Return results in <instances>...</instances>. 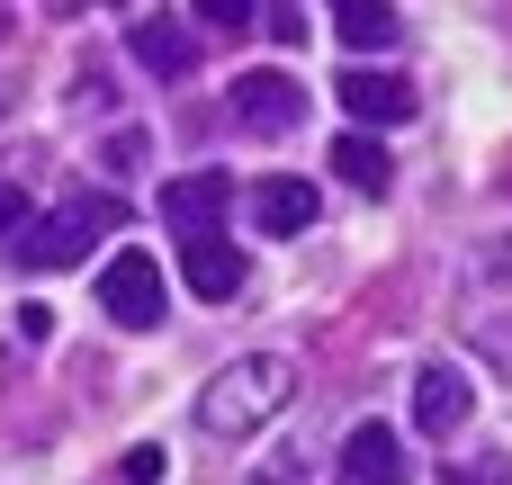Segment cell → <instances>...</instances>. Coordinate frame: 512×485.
Wrapping results in <instances>:
<instances>
[{
  "instance_id": "cell-15",
  "label": "cell",
  "mask_w": 512,
  "mask_h": 485,
  "mask_svg": "<svg viewBox=\"0 0 512 485\" xmlns=\"http://www.w3.org/2000/svg\"><path fill=\"white\" fill-rule=\"evenodd\" d=\"M261 27H270V36H279V45H306V36H315V27H306V9H270V18H261Z\"/></svg>"
},
{
  "instance_id": "cell-4",
  "label": "cell",
  "mask_w": 512,
  "mask_h": 485,
  "mask_svg": "<svg viewBox=\"0 0 512 485\" xmlns=\"http://www.w3.org/2000/svg\"><path fill=\"white\" fill-rule=\"evenodd\" d=\"M234 126L243 135H297L306 126V90L288 72H243L234 81Z\"/></svg>"
},
{
  "instance_id": "cell-5",
  "label": "cell",
  "mask_w": 512,
  "mask_h": 485,
  "mask_svg": "<svg viewBox=\"0 0 512 485\" xmlns=\"http://www.w3.org/2000/svg\"><path fill=\"white\" fill-rule=\"evenodd\" d=\"M126 45H135V63H144L153 81H189V72H198V27L171 18V9H144V18L126 27Z\"/></svg>"
},
{
  "instance_id": "cell-12",
  "label": "cell",
  "mask_w": 512,
  "mask_h": 485,
  "mask_svg": "<svg viewBox=\"0 0 512 485\" xmlns=\"http://www.w3.org/2000/svg\"><path fill=\"white\" fill-rule=\"evenodd\" d=\"M252 225L261 234H306L315 225V189L306 180H261L252 189Z\"/></svg>"
},
{
  "instance_id": "cell-8",
  "label": "cell",
  "mask_w": 512,
  "mask_h": 485,
  "mask_svg": "<svg viewBox=\"0 0 512 485\" xmlns=\"http://www.w3.org/2000/svg\"><path fill=\"white\" fill-rule=\"evenodd\" d=\"M405 477H414L405 441H396L387 423H351V441H342V485H405Z\"/></svg>"
},
{
  "instance_id": "cell-13",
  "label": "cell",
  "mask_w": 512,
  "mask_h": 485,
  "mask_svg": "<svg viewBox=\"0 0 512 485\" xmlns=\"http://www.w3.org/2000/svg\"><path fill=\"white\" fill-rule=\"evenodd\" d=\"M333 171H342V180H351L360 198H387V180H396V162H387V144H378V135H360V126H351V135L333 144Z\"/></svg>"
},
{
  "instance_id": "cell-16",
  "label": "cell",
  "mask_w": 512,
  "mask_h": 485,
  "mask_svg": "<svg viewBox=\"0 0 512 485\" xmlns=\"http://www.w3.org/2000/svg\"><path fill=\"white\" fill-rule=\"evenodd\" d=\"M162 477V450H153V441H135V450H126V485H153Z\"/></svg>"
},
{
  "instance_id": "cell-6",
  "label": "cell",
  "mask_w": 512,
  "mask_h": 485,
  "mask_svg": "<svg viewBox=\"0 0 512 485\" xmlns=\"http://www.w3.org/2000/svg\"><path fill=\"white\" fill-rule=\"evenodd\" d=\"M225 207H234V180H225V171H180V180L162 189V225H180V243L216 234Z\"/></svg>"
},
{
  "instance_id": "cell-18",
  "label": "cell",
  "mask_w": 512,
  "mask_h": 485,
  "mask_svg": "<svg viewBox=\"0 0 512 485\" xmlns=\"http://www.w3.org/2000/svg\"><path fill=\"white\" fill-rule=\"evenodd\" d=\"M198 27H252V9L243 0H216V9H198Z\"/></svg>"
},
{
  "instance_id": "cell-9",
  "label": "cell",
  "mask_w": 512,
  "mask_h": 485,
  "mask_svg": "<svg viewBox=\"0 0 512 485\" xmlns=\"http://www.w3.org/2000/svg\"><path fill=\"white\" fill-rule=\"evenodd\" d=\"M468 405H477V396H468V378H459L450 360H432V369L414 378V423H423V441H450V432L468 423Z\"/></svg>"
},
{
  "instance_id": "cell-19",
  "label": "cell",
  "mask_w": 512,
  "mask_h": 485,
  "mask_svg": "<svg viewBox=\"0 0 512 485\" xmlns=\"http://www.w3.org/2000/svg\"><path fill=\"white\" fill-rule=\"evenodd\" d=\"M0 27H9V9H0Z\"/></svg>"
},
{
  "instance_id": "cell-17",
  "label": "cell",
  "mask_w": 512,
  "mask_h": 485,
  "mask_svg": "<svg viewBox=\"0 0 512 485\" xmlns=\"http://www.w3.org/2000/svg\"><path fill=\"white\" fill-rule=\"evenodd\" d=\"M18 225H27V198H18V180H0V243H9Z\"/></svg>"
},
{
  "instance_id": "cell-10",
  "label": "cell",
  "mask_w": 512,
  "mask_h": 485,
  "mask_svg": "<svg viewBox=\"0 0 512 485\" xmlns=\"http://www.w3.org/2000/svg\"><path fill=\"white\" fill-rule=\"evenodd\" d=\"M180 279H189L207 306H225V297H243V252H234L225 234H198V243H180Z\"/></svg>"
},
{
  "instance_id": "cell-1",
  "label": "cell",
  "mask_w": 512,
  "mask_h": 485,
  "mask_svg": "<svg viewBox=\"0 0 512 485\" xmlns=\"http://www.w3.org/2000/svg\"><path fill=\"white\" fill-rule=\"evenodd\" d=\"M288 396H297V360L252 351V360H234V369H216V378L198 387V432H207V441H252L261 423L288 414Z\"/></svg>"
},
{
  "instance_id": "cell-7",
  "label": "cell",
  "mask_w": 512,
  "mask_h": 485,
  "mask_svg": "<svg viewBox=\"0 0 512 485\" xmlns=\"http://www.w3.org/2000/svg\"><path fill=\"white\" fill-rule=\"evenodd\" d=\"M342 108H351V117H360V135H369V126H405V117H414L423 99H414V81H396V72H369V63H351V72H342Z\"/></svg>"
},
{
  "instance_id": "cell-2",
  "label": "cell",
  "mask_w": 512,
  "mask_h": 485,
  "mask_svg": "<svg viewBox=\"0 0 512 485\" xmlns=\"http://www.w3.org/2000/svg\"><path fill=\"white\" fill-rule=\"evenodd\" d=\"M126 225V198H108V189H81V198H63L54 216H36L27 234H18V261L27 270H72L99 234H117Z\"/></svg>"
},
{
  "instance_id": "cell-3",
  "label": "cell",
  "mask_w": 512,
  "mask_h": 485,
  "mask_svg": "<svg viewBox=\"0 0 512 485\" xmlns=\"http://www.w3.org/2000/svg\"><path fill=\"white\" fill-rule=\"evenodd\" d=\"M162 306H171V288H162V261H153V252H117V261L99 270V315H108V324L153 333Z\"/></svg>"
},
{
  "instance_id": "cell-11",
  "label": "cell",
  "mask_w": 512,
  "mask_h": 485,
  "mask_svg": "<svg viewBox=\"0 0 512 485\" xmlns=\"http://www.w3.org/2000/svg\"><path fill=\"white\" fill-rule=\"evenodd\" d=\"M333 36H342L351 54H387V45L405 36V18H396L387 0H342V9H333Z\"/></svg>"
},
{
  "instance_id": "cell-14",
  "label": "cell",
  "mask_w": 512,
  "mask_h": 485,
  "mask_svg": "<svg viewBox=\"0 0 512 485\" xmlns=\"http://www.w3.org/2000/svg\"><path fill=\"white\" fill-rule=\"evenodd\" d=\"M108 171H144V135H135V126L108 135Z\"/></svg>"
}]
</instances>
